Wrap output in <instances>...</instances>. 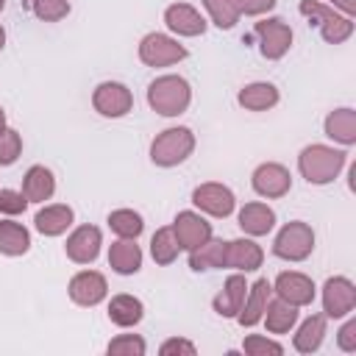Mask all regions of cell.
<instances>
[{
  "mask_svg": "<svg viewBox=\"0 0 356 356\" xmlns=\"http://www.w3.org/2000/svg\"><path fill=\"white\" fill-rule=\"evenodd\" d=\"M242 350H245L248 356H267V353L281 356V353H284V345L275 342V339H267V337H261V334H250V337H245Z\"/></svg>",
  "mask_w": 356,
  "mask_h": 356,
  "instance_id": "cell-37",
  "label": "cell"
},
{
  "mask_svg": "<svg viewBox=\"0 0 356 356\" xmlns=\"http://www.w3.org/2000/svg\"><path fill=\"white\" fill-rule=\"evenodd\" d=\"M3 8H6V0H0V11H3Z\"/></svg>",
  "mask_w": 356,
  "mask_h": 356,
  "instance_id": "cell-44",
  "label": "cell"
},
{
  "mask_svg": "<svg viewBox=\"0 0 356 356\" xmlns=\"http://www.w3.org/2000/svg\"><path fill=\"white\" fill-rule=\"evenodd\" d=\"M100 245H103V234L97 225H78L67 242H64V250H67V259L75 261V264H92L97 256H100Z\"/></svg>",
  "mask_w": 356,
  "mask_h": 356,
  "instance_id": "cell-14",
  "label": "cell"
},
{
  "mask_svg": "<svg viewBox=\"0 0 356 356\" xmlns=\"http://www.w3.org/2000/svg\"><path fill=\"white\" fill-rule=\"evenodd\" d=\"M92 106H95V111H97L100 117L117 120V117H125V114L134 108V95H131V89H128L125 83H120V81H103V83H97L95 92H92Z\"/></svg>",
  "mask_w": 356,
  "mask_h": 356,
  "instance_id": "cell-9",
  "label": "cell"
},
{
  "mask_svg": "<svg viewBox=\"0 0 356 356\" xmlns=\"http://www.w3.org/2000/svg\"><path fill=\"white\" fill-rule=\"evenodd\" d=\"M348 161V153L339 150V147H328V145H306L298 156V170L300 175L314 184V186H325L331 184L342 167Z\"/></svg>",
  "mask_w": 356,
  "mask_h": 356,
  "instance_id": "cell-1",
  "label": "cell"
},
{
  "mask_svg": "<svg viewBox=\"0 0 356 356\" xmlns=\"http://www.w3.org/2000/svg\"><path fill=\"white\" fill-rule=\"evenodd\" d=\"M278 97L281 95H278L275 83H270V81H253V83H248V86L239 89L236 103L245 111H267V108H273L278 103Z\"/></svg>",
  "mask_w": 356,
  "mask_h": 356,
  "instance_id": "cell-25",
  "label": "cell"
},
{
  "mask_svg": "<svg viewBox=\"0 0 356 356\" xmlns=\"http://www.w3.org/2000/svg\"><path fill=\"white\" fill-rule=\"evenodd\" d=\"M22 153V136L14 128H3L0 131V167H11Z\"/></svg>",
  "mask_w": 356,
  "mask_h": 356,
  "instance_id": "cell-36",
  "label": "cell"
},
{
  "mask_svg": "<svg viewBox=\"0 0 356 356\" xmlns=\"http://www.w3.org/2000/svg\"><path fill=\"white\" fill-rule=\"evenodd\" d=\"M275 3L278 0H203L211 22L222 31H231L242 14L256 17V14H264V11L275 8Z\"/></svg>",
  "mask_w": 356,
  "mask_h": 356,
  "instance_id": "cell-6",
  "label": "cell"
},
{
  "mask_svg": "<svg viewBox=\"0 0 356 356\" xmlns=\"http://www.w3.org/2000/svg\"><path fill=\"white\" fill-rule=\"evenodd\" d=\"M70 300L78 303V306H97L106 300L108 295V284H106V275L97 273V270H81L70 278Z\"/></svg>",
  "mask_w": 356,
  "mask_h": 356,
  "instance_id": "cell-13",
  "label": "cell"
},
{
  "mask_svg": "<svg viewBox=\"0 0 356 356\" xmlns=\"http://www.w3.org/2000/svg\"><path fill=\"white\" fill-rule=\"evenodd\" d=\"M312 250H314V231L303 220L286 222L273 239V253L284 261H303L312 256Z\"/></svg>",
  "mask_w": 356,
  "mask_h": 356,
  "instance_id": "cell-5",
  "label": "cell"
},
{
  "mask_svg": "<svg viewBox=\"0 0 356 356\" xmlns=\"http://www.w3.org/2000/svg\"><path fill=\"white\" fill-rule=\"evenodd\" d=\"M192 203L209 217H228L236 206V197L225 184L209 181V184H200L192 189Z\"/></svg>",
  "mask_w": 356,
  "mask_h": 356,
  "instance_id": "cell-12",
  "label": "cell"
},
{
  "mask_svg": "<svg viewBox=\"0 0 356 356\" xmlns=\"http://www.w3.org/2000/svg\"><path fill=\"white\" fill-rule=\"evenodd\" d=\"M106 222H108V228H111L117 236H122V239H136V236L145 231V220H142V214L134 211V209H114Z\"/></svg>",
  "mask_w": 356,
  "mask_h": 356,
  "instance_id": "cell-33",
  "label": "cell"
},
{
  "mask_svg": "<svg viewBox=\"0 0 356 356\" xmlns=\"http://www.w3.org/2000/svg\"><path fill=\"white\" fill-rule=\"evenodd\" d=\"M245 295H248V281L242 273H234L225 278V286H222V292L214 295L211 306L220 317H236L242 303H245Z\"/></svg>",
  "mask_w": 356,
  "mask_h": 356,
  "instance_id": "cell-21",
  "label": "cell"
},
{
  "mask_svg": "<svg viewBox=\"0 0 356 356\" xmlns=\"http://www.w3.org/2000/svg\"><path fill=\"white\" fill-rule=\"evenodd\" d=\"M145 350H147V345L139 334H120L106 345L108 356H145Z\"/></svg>",
  "mask_w": 356,
  "mask_h": 356,
  "instance_id": "cell-35",
  "label": "cell"
},
{
  "mask_svg": "<svg viewBox=\"0 0 356 356\" xmlns=\"http://www.w3.org/2000/svg\"><path fill=\"white\" fill-rule=\"evenodd\" d=\"M264 325L270 334H286L295 328L298 323V306L275 298V300H267V309H264Z\"/></svg>",
  "mask_w": 356,
  "mask_h": 356,
  "instance_id": "cell-30",
  "label": "cell"
},
{
  "mask_svg": "<svg viewBox=\"0 0 356 356\" xmlns=\"http://www.w3.org/2000/svg\"><path fill=\"white\" fill-rule=\"evenodd\" d=\"M264 261V250L253 239H231L225 242V259L222 267H231L236 273H253Z\"/></svg>",
  "mask_w": 356,
  "mask_h": 356,
  "instance_id": "cell-18",
  "label": "cell"
},
{
  "mask_svg": "<svg viewBox=\"0 0 356 356\" xmlns=\"http://www.w3.org/2000/svg\"><path fill=\"white\" fill-rule=\"evenodd\" d=\"M178 253H181V245H178V239L172 234V225L159 228L153 234V239H150V256H153V261L161 264V267H167V264H172L178 259Z\"/></svg>",
  "mask_w": 356,
  "mask_h": 356,
  "instance_id": "cell-32",
  "label": "cell"
},
{
  "mask_svg": "<svg viewBox=\"0 0 356 356\" xmlns=\"http://www.w3.org/2000/svg\"><path fill=\"white\" fill-rule=\"evenodd\" d=\"M6 47V31H3V25H0V50Z\"/></svg>",
  "mask_w": 356,
  "mask_h": 356,
  "instance_id": "cell-43",
  "label": "cell"
},
{
  "mask_svg": "<svg viewBox=\"0 0 356 356\" xmlns=\"http://www.w3.org/2000/svg\"><path fill=\"white\" fill-rule=\"evenodd\" d=\"M108 267L117 275H134L142 267V248L136 245V239H117L108 248Z\"/></svg>",
  "mask_w": 356,
  "mask_h": 356,
  "instance_id": "cell-23",
  "label": "cell"
},
{
  "mask_svg": "<svg viewBox=\"0 0 356 356\" xmlns=\"http://www.w3.org/2000/svg\"><path fill=\"white\" fill-rule=\"evenodd\" d=\"M189 53L184 44H178V39L167 36V33H147L139 42V58L147 67H170L184 61Z\"/></svg>",
  "mask_w": 356,
  "mask_h": 356,
  "instance_id": "cell-8",
  "label": "cell"
},
{
  "mask_svg": "<svg viewBox=\"0 0 356 356\" xmlns=\"http://www.w3.org/2000/svg\"><path fill=\"white\" fill-rule=\"evenodd\" d=\"M320 3H325V6H331V8L345 11V17H353V11H356V0H320Z\"/></svg>",
  "mask_w": 356,
  "mask_h": 356,
  "instance_id": "cell-41",
  "label": "cell"
},
{
  "mask_svg": "<svg viewBox=\"0 0 356 356\" xmlns=\"http://www.w3.org/2000/svg\"><path fill=\"white\" fill-rule=\"evenodd\" d=\"M250 186L256 195L267 197V200H275V197H284L289 189H292V175L284 164L278 161H264L253 170L250 175Z\"/></svg>",
  "mask_w": 356,
  "mask_h": 356,
  "instance_id": "cell-11",
  "label": "cell"
},
{
  "mask_svg": "<svg viewBox=\"0 0 356 356\" xmlns=\"http://www.w3.org/2000/svg\"><path fill=\"white\" fill-rule=\"evenodd\" d=\"M28 206V197L17 189H0V214H22Z\"/></svg>",
  "mask_w": 356,
  "mask_h": 356,
  "instance_id": "cell-38",
  "label": "cell"
},
{
  "mask_svg": "<svg viewBox=\"0 0 356 356\" xmlns=\"http://www.w3.org/2000/svg\"><path fill=\"white\" fill-rule=\"evenodd\" d=\"M164 25L178 33V36H203L206 33V19L200 17V11L189 3H172L164 8Z\"/></svg>",
  "mask_w": 356,
  "mask_h": 356,
  "instance_id": "cell-17",
  "label": "cell"
},
{
  "mask_svg": "<svg viewBox=\"0 0 356 356\" xmlns=\"http://www.w3.org/2000/svg\"><path fill=\"white\" fill-rule=\"evenodd\" d=\"M323 128H325V136L334 139V142H339L342 147L356 145V111H353V108L345 106V108L328 111Z\"/></svg>",
  "mask_w": 356,
  "mask_h": 356,
  "instance_id": "cell-26",
  "label": "cell"
},
{
  "mask_svg": "<svg viewBox=\"0 0 356 356\" xmlns=\"http://www.w3.org/2000/svg\"><path fill=\"white\" fill-rule=\"evenodd\" d=\"M22 6L33 17H39L44 22H58V19H64L70 14V3L67 0H22Z\"/></svg>",
  "mask_w": 356,
  "mask_h": 356,
  "instance_id": "cell-34",
  "label": "cell"
},
{
  "mask_svg": "<svg viewBox=\"0 0 356 356\" xmlns=\"http://www.w3.org/2000/svg\"><path fill=\"white\" fill-rule=\"evenodd\" d=\"M142 317H145V303H142L139 298L122 292V295H114V298L108 300V320H111L114 325H120V328H134V325L142 323Z\"/></svg>",
  "mask_w": 356,
  "mask_h": 356,
  "instance_id": "cell-27",
  "label": "cell"
},
{
  "mask_svg": "<svg viewBox=\"0 0 356 356\" xmlns=\"http://www.w3.org/2000/svg\"><path fill=\"white\" fill-rule=\"evenodd\" d=\"M172 234L181 245V250H195L206 239H211V222L200 217L197 211H178L172 220Z\"/></svg>",
  "mask_w": 356,
  "mask_h": 356,
  "instance_id": "cell-16",
  "label": "cell"
},
{
  "mask_svg": "<svg viewBox=\"0 0 356 356\" xmlns=\"http://www.w3.org/2000/svg\"><path fill=\"white\" fill-rule=\"evenodd\" d=\"M75 220V211L67 206V203H50L44 209L36 211L33 217V228L42 234V236H61Z\"/></svg>",
  "mask_w": 356,
  "mask_h": 356,
  "instance_id": "cell-22",
  "label": "cell"
},
{
  "mask_svg": "<svg viewBox=\"0 0 356 356\" xmlns=\"http://www.w3.org/2000/svg\"><path fill=\"white\" fill-rule=\"evenodd\" d=\"M222 259H225V242L222 239H206L203 245H197L195 250H189V267L195 273L203 270H222Z\"/></svg>",
  "mask_w": 356,
  "mask_h": 356,
  "instance_id": "cell-31",
  "label": "cell"
},
{
  "mask_svg": "<svg viewBox=\"0 0 356 356\" xmlns=\"http://www.w3.org/2000/svg\"><path fill=\"white\" fill-rule=\"evenodd\" d=\"M270 292H273V284L267 278H259L253 286H248L245 303H242V309L236 314V323L242 328H253L256 323H261L264 309H267V300H270Z\"/></svg>",
  "mask_w": 356,
  "mask_h": 356,
  "instance_id": "cell-19",
  "label": "cell"
},
{
  "mask_svg": "<svg viewBox=\"0 0 356 356\" xmlns=\"http://www.w3.org/2000/svg\"><path fill=\"white\" fill-rule=\"evenodd\" d=\"M314 281L303 273H295V270H286V273H278L275 281H273V292L275 298L292 303V306H309L314 300Z\"/></svg>",
  "mask_w": 356,
  "mask_h": 356,
  "instance_id": "cell-15",
  "label": "cell"
},
{
  "mask_svg": "<svg viewBox=\"0 0 356 356\" xmlns=\"http://www.w3.org/2000/svg\"><path fill=\"white\" fill-rule=\"evenodd\" d=\"M56 192V178L44 164H33L28 167V172L22 175V195L28 197V203H44L50 200Z\"/></svg>",
  "mask_w": 356,
  "mask_h": 356,
  "instance_id": "cell-24",
  "label": "cell"
},
{
  "mask_svg": "<svg viewBox=\"0 0 356 356\" xmlns=\"http://www.w3.org/2000/svg\"><path fill=\"white\" fill-rule=\"evenodd\" d=\"M300 14L314 22L320 28V36L328 42V44H342L345 39L353 36V17H345V14H337L331 6L320 3V0H300Z\"/></svg>",
  "mask_w": 356,
  "mask_h": 356,
  "instance_id": "cell-4",
  "label": "cell"
},
{
  "mask_svg": "<svg viewBox=\"0 0 356 356\" xmlns=\"http://www.w3.org/2000/svg\"><path fill=\"white\" fill-rule=\"evenodd\" d=\"M356 309V284L345 275H331L323 284V314L325 317H348Z\"/></svg>",
  "mask_w": 356,
  "mask_h": 356,
  "instance_id": "cell-10",
  "label": "cell"
},
{
  "mask_svg": "<svg viewBox=\"0 0 356 356\" xmlns=\"http://www.w3.org/2000/svg\"><path fill=\"white\" fill-rule=\"evenodd\" d=\"M6 128V111H3V106H0V131Z\"/></svg>",
  "mask_w": 356,
  "mask_h": 356,
  "instance_id": "cell-42",
  "label": "cell"
},
{
  "mask_svg": "<svg viewBox=\"0 0 356 356\" xmlns=\"http://www.w3.org/2000/svg\"><path fill=\"white\" fill-rule=\"evenodd\" d=\"M195 150V134L186 125L164 128L150 142V161L156 167H178L184 164Z\"/></svg>",
  "mask_w": 356,
  "mask_h": 356,
  "instance_id": "cell-3",
  "label": "cell"
},
{
  "mask_svg": "<svg viewBox=\"0 0 356 356\" xmlns=\"http://www.w3.org/2000/svg\"><path fill=\"white\" fill-rule=\"evenodd\" d=\"M253 36L259 42V50L264 58L278 61L286 56V50L292 47V28L281 19V17H270L253 25Z\"/></svg>",
  "mask_w": 356,
  "mask_h": 356,
  "instance_id": "cell-7",
  "label": "cell"
},
{
  "mask_svg": "<svg viewBox=\"0 0 356 356\" xmlns=\"http://www.w3.org/2000/svg\"><path fill=\"white\" fill-rule=\"evenodd\" d=\"M325 320H328L325 314H312V317H306L298 325V331L292 337V345H295L298 353H314V350H320V345L325 339Z\"/></svg>",
  "mask_w": 356,
  "mask_h": 356,
  "instance_id": "cell-28",
  "label": "cell"
},
{
  "mask_svg": "<svg viewBox=\"0 0 356 356\" xmlns=\"http://www.w3.org/2000/svg\"><path fill=\"white\" fill-rule=\"evenodd\" d=\"M31 250V231L22 222L0 220V253L3 256H25Z\"/></svg>",
  "mask_w": 356,
  "mask_h": 356,
  "instance_id": "cell-29",
  "label": "cell"
},
{
  "mask_svg": "<svg viewBox=\"0 0 356 356\" xmlns=\"http://www.w3.org/2000/svg\"><path fill=\"white\" fill-rule=\"evenodd\" d=\"M236 222H239V228H242L248 236H264V234H270V231L275 228V211H273L267 203L253 200V203H245V206L239 209Z\"/></svg>",
  "mask_w": 356,
  "mask_h": 356,
  "instance_id": "cell-20",
  "label": "cell"
},
{
  "mask_svg": "<svg viewBox=\"0 0 356 356\" xmlns=\"http://www.w3.org/2000/svg\"><path fill=\"white\" fill-rule=\"evenodd\" d=\"M337 345H339V350H345V353H356V320H348V323L339 328Z\"/></svg>",
  "mask_w": 356,
  "mask_h": 356,
  "instance_id": "cell-40",
  "label": "cell"
},
{
  "mask_svg": "<svg viewBox=\"0 0 356 356\" xmlns=\"http://www.w3.org/2000/svg\"><path fill=\"white\" fill-rule=\"evenodd\" d=\"M192 103V86L181 75H159L147 86V106L161 117H178Z\"/></svg>",
  "mask_w": 356,
  "mask_h": 356,
  "instance_id": "cell-2",
  "label": "cell"
},
{
  "mask_svg": "<svg viewBox=\"0 0 356 356\" xmlns=\"http://www.w3.org/2000/svg\"><path fill=\"white\" fill-rule=\"evenodd\" d=\"M159 353H161V356H172V353H186V356H195V353H197V348H195V342H189V339L172 337V339L161 342Z\"/></svg>",
  "mask_w": 356,
  "mask_h": 356,
  "instance_id": "cell-39",
  "label": "cell"
}]
</instances>
